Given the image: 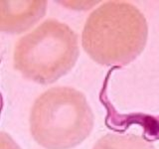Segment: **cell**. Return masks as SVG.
Returning <instances> with one entry per match:
<instances>
[{
  "mask_svg": "<svg viewBox=\"0 0 159 149\" xmlns=\"http://www.w3.org/2000/svg\"><path fill=\"white\" fill-rule=\"evenodd\" d=\"M79 53L78 35L67 24L51 18L19 39L13 64L26 79L48 84L71 71Z\"/></svg>",
  "mask_w": 159,
  "mask_h": 149,
  "instance_id": "obj_3",
  "label": "cell"
},
{
  "mask_svg": "<svg viewBox=\"0 0 159 149\" xmlns=\"http://www.w3.org/2000/svg\"><path fill=\"white\" fill-rule=\"evenodd\" d=\"M30 132L47 149H70L91 134L93 113L83 93L56 87L36 98L29 117Z\"/></svg>",
  "mask_w": 159,
  "mask_h": 149,
  "instance_id": "obj_2",
  "label": "cell"
},
{
  "mask_svg": "<svg viewBox=\"0 0 159 149\" xmlns=\"http://www.w3.org/2000/svg\"><path fill=\"white\" fill-rule=\"evenodd\" d=\"M46 5L45 1L1 2L0 28L8 33L23 32L43 17Z\"/></svg>",
  "mask_w": 159,
  "mask_h": 149,
  "instance_id": "obj_4",
  "label": "cell"
},
{
  "mask_svg": "<svg viewBox=\"0 0 159 149\" xmlns=\"http://www.w3.org/2000/svg\"><path fill=\"white\" fill-rule=\"evenodd\" d=\"M93 149H155L154 145L135 134L107 133L101 137Z\"/></svg>",
  "mask_w": 159,
  "mask_h": 149,
  "instance_id": "obj_5",
  "label": "cell"
},
{
  "mask_svg": "<svg viewBox=\"0 0 159 149\" xmlns=\"http://www.w3.org/2000/svg\"><path fill=\"white\" fill-rule=\"evenodd\" d=\"M148 25L144 15L128 2L111 1L89 15L82 34L86 53L104 66H125L145 48Z\"/></svg>",
  "mask_w": 159,
  "mask_h": 149,
  "instance_id": "obj_1",
  "label": "cell"
}]
</instances>
